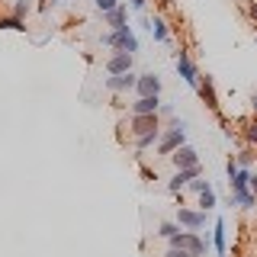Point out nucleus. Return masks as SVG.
<instances>
[{
    "instance_id": "1",
    "label": "nucleus",
    "mask_w": 257,
    "mask_h": 257,
    "mask_svg": "<svg viewBox=\"0 0 257 257\" xmlns=\"http://www.w3.org/2000/svg\"><path fill=\"white\" fill-rule=\"evenodd\" d=\"M103 45L116 48V52H125V55H135V52H139V36L132 32V26L109 29L106 36H103Z\"/></svg>"
},
{
    "instance_id": "2",
    "label": "nucleus",
    "mask_w": 257,
    "mask_h": 257,
    "mask_svg": "<svg viewBox=\"0 0 257 257\" xmlns=\"http://www.w3.org/2000/svg\"><path fill=\"white\" fill-rule=\"evenodd\" d=\"M171 247H177V251H183L187 257H203L206 254V247H209V241L206 238H199L196 231H177V235L171 238Z\"/></svg>"
},
{
    "instance_id": "3",
    "label": "nucleus",
    "mask_w": 257,
    "mask_h": 257,
    "mask_svg": "<svg viewBox=\"0 0 257 257\" xmlns=\"http://www.w3.org/2000/svg\"><path fill=\"white\" fill-rule=\"evenodd\" d=\"M180 145H187V132H183V128L167 125L164 132H161V139H158V151H161V155H174Z\"/></svg>"
},
{
    "instance_id": "4",
    "label": "nucleus",
    "mask_w": 257,
    "mask_h": 257,
    "mask_svg": "<svg viewBox=\"0 0 257 257\" xmlns=\"http://www.w3.org/2000/svg\"><path fill=\"white\" fill-rule=\"evenodd\" d=\"M177 225L187 231H203L206 228V212L199 209H187V206H177Z\"/></svg>"
},
{
    "instance_id": "5",
    "label": "nucleus",
    "mask_w": 257,
    "mask_h": 257,
    "mask_svg": "<svg viewBox=\"0 0 257 257\" xmlns=\"http://www.w3.org/2000/svg\"><path fill=\"white\" fill-rule=\"evenodd\" d=\"M128 132H132V139H145L151 132H161V122L158 116H132L128 119Z\"/></svg>"
},
{
    "instance_id": "6",
    "label": "nucleus",
    "mask_w": 257,
    "mask_h": 257,
    "mask_svg": "<svg viewBox=\"0 0 257 257\" xmlns=\"http://www.w3.org/2000/svg\"><path fill=\"white\" fill-rule=\"evenodd\" d=\"M177 74L187 80L190 87H196V84H199V77H203V74L196 71V64H193V58H190L187 52H177Z\"/></svg>"
},
{
    "instance_id": "7",
    "label": "nucleus",
    "mask_w": 257,
    "mask_h": 257,
    "mask_svg": "<svg viewBox=\"0 0 257 257\" xmlns=\"http://www.w3.org/2000/svg\"><path fill=\"white\" fill-rule=\"evenodd\" d=\"M135 80H139V74H109L103 84H106V90H112V93H128V90H135Z\"/></svg>"
},
{
    "instance_id": "8",
    "label": "nucleus",
    "mask_w": 257,
    "mask_h": 257,
    "mask_svg": "<svg viewBox=\"0 0 257 257\" xmlns=\"http://www.w3.org/2000/svg\"><path fill=\"white\" fill-rule=\"evenodd\" d=\"M171 161H174L177 171H183V167H196V164H199V151L190 148V145H180V148L171 155Z\"/></svg>"
},
{
    "instance_id": "9",
    "label": "nucleus",
    "mask_w": 257,
    "mask_h": 257,
    "mask_svg": "<svg viewBox=\"0 0 257 257\" xmlns=\"http://www.w3.org/2000/svg\"><path fill=\"white\" fill-rule=\"evenodd\" d=\"M135 93L139 96H161V77L158 74H139V80H135Z\"/></svg>"
},
{
    "instance_id": "10",
    "label": "nucleus",
    "mask_w": 257,
    "mask_h": 257,
    "mask_svg": "<svg viewBox=\"0 0 257 257\" xmlns=\"http://www.w3.org/2000/svg\"><path fill=\"white\" fill-rule=\"evenodd\" d=\"M196 90H199V96H203V103L212 112H219V96H215V84H212V77H199V84H196Z\"/></svg>"
},
{
    "instance_id": "11",
    "label": "nucleus",
    "mask_w": 257,
    "mask_h": 257,
    "mask_svg": "<svg viewBox=\"0 0 257 257\" xmlns=\"http://www.w3.org/2000/svg\"><path fill=\"white\" fill-rule=\"evenodd\" d=\"M158 106H161V96H139L132 103V116H158Z\"/></svg>"
},
{
    "instance_id": "12",
    "label": "nucleus",
    "mask_w": 257,
    "mask_h": 257,
    "mask_svg": "<svg viewBox=\"0 0 257 257\" xmlns=\"http://www.w3.org/2000/svg\"><path fill=\"white\" fill-rule=\"evenodd\" d=\"M196 177H199V164H196V167H183V171H177V174L171 177V183H167V190H171V193H180V190L187 187L190 180H196Z\"/></svg>"
},
{
    "instance_id": "13",
    "label": "nucleus",
    "mask_w": 257,
    "mask_h": 257,
    "mask_svg": "<svg viewBox=\"0 0 257 257\" xmlns=\"http://www.w3.org/2000/svg\"><path fill=\"white\" fill-rule=\"evenodd\" d=\"M106 71H109V74H128V71H132V55H125V52L109 55V58H106Z\"/></svg>"
},
{
    "instance_id": "14",
    "label": "nucleus",
    "mask_w": 257,
    "mask_h": 257,
    "mask_svg": "<svg viewBox=\"0 0 257 257\" xmlns=\"http://www.w3.org/2000/svg\"><path fill=\"white\" fill-rule=\"evenodd\" d=\"M225 231H228V225H225V219L219 215L215 219V231H212V247L219 257H228V247H225Z\"/></svg>"
},
{
    "instance_id": "15",
    "label": "nucleus",
    "mask_w": 257,
    "mask_h": 257,
    "mask_svg": "<svg viewBox=\"0 0 257 257\" xmlns=\"http://www.w3.org/2000/svg\"><path fill=\"white\" fill-rule=\"evenodd\" d=\"M103 20H106V26H112V29H122V26H128V10H125L122 4H119L116 10L103 13Z\"/></svg>"
},
{
    "instance_id": "16",
    "label": "nucleus",
    "mask_w": 257,
    "mask_h": 257,
    "mask_svg": "<svg viewBox=\"0 0 257 257\" xmlns=\"http://www.w3.org/2000/svg\"><path fill=\"white\" fill-rule=\"evenodd\" d=\"M148 29H151V36H155L158 42H167V39H171V32H167V23L161 20V16H151V20H148Z\"/></svg>"
},
{
    "instance_id": "17",
    "label": "nucleus",
    "mask_w": 257,
    "mask_h": 257,
    "mask_svg": "<svg viewBox=\"0 0 257 257\" xmlns=\"http://www.w3.org/2000/svg\"><path fill=\"white\" fill-rule=\"evenodd\" d=\"M199 196V212H212L215 206H219V199H215V190L209 187V190H203V193H196Z\"/></svg>"
},
{
    "instance_id": "18",
    "label": "nucleus",
    "mask_w": 257,
    "mask_h": 257,
    "mask_svg": "<svg viewBox=\"0 0 257 257\" xmlns=\"http://www.w3.org/2000/svg\"><path fill=\"white\" fill-rule=\"evenodd\" d=\"M254 158H257L254 151H251V148H244V151H238V155H235V164H238V167H244V171H251V167H254Z\"/></svg>"
},
{
    "instance_id": "19",
    "label": "nucleus",
    "mask_w": 257,
    "mask_h": 257,
    "mask_svg": "<svg viewBox=\"0 0 257 257\" xmlns=\"http://www.w3.org/2000/svg\"><path fill=\"white\" fill-rule=\"evenodd\" d=\"M0 29H13V32H26V23L16 16H0Z\"/></svg>"
},
{
    "instance_id": "20",
    "label": "nucleus",
    "mask_w": 257,
    "mask_h": 257,
    "mask_svg": "<svg viewBox=\"0 0 257 257\" xmlns=\"http://www.w3.org/2000/svg\"><path fill=\"white\" fill-rule=\"evenodd\" d=\"M158 139H161V132H151V135H145V139H135V148H139V151H148L151 145H158Z\"/></svg>"
},
{
    "instance_id": "21",
    "label": "nucleus",
    "mask_w": 257,
    "mask_h": 257,
    "mask_svg": "<svg viewBox=\"0 0 257 257\" xmlns=\"http://www.w3.org/2000/svg\"><path fill=\"white\" fill-rule=\"evenodd\" d=\"M177 231H180V225H177V222H161V228H158V235H161V238H167V241H171V238L177 235Z\"/></svg>"
},
{
    "instance_id": "22",
    "label": "nucleus",
    "mask_w": 257,
    "mask_h": 257,
    "mask_svg": "<svg viewBox=\"0 0 257 257\" xmlns=\"http://www.w3.org/2000/svg\"><path fill=\"white\" fill-rule=\"evenodd\" d=\"M244 139H247V145H257V119H251L244 125Z\"/></svg>"
},
{
    "instance_id": "23",
    "label": "nucleus",
    "mask_w": 257,
    "mask_h": 257,
    "mask_svg": "<svg viewBox=\"0 0 257 257\" xmlns=\"http://www.w3.org/2000/svg\"><path fill=\"white\" fill-rule=\"evenodd\" d=\"M29 7H32L29 0H16V7H13V13H10V16H16V20H23V16L29 13Z\"/></svg>"
},
{
    "instance_id": "24",
    "label": "nucleus",
    "mask_w": 257,
    "mask_h": 257,
    "mask_svg": "<svg viewBox=\"0 0 257 257\" xmlns=\"http://www.w3.org/2000/svg\"><path fill=\"white\" fill-rule=\"evenodd\" d=\"M187 187H190L193 193H203V190H209V187H212V183H209V180H203V177H196V180H190Z\"/></svg>"
},
{
    "instance_id": "25",
    "label": "nucleus",
    "mask_w": 257,
    "mask_h": 257,
    "mask_svg": "<svg viewBox=\"0 0 257 257\" xmlns=\"http://www.w3.org/2000/svg\"><path fill=\"white\" fill-rule=\"evenodd\" d=\"M93 4H96V10H100V13H109V10H116V7H119V0H93Z\"/></svg>"
},
{
    "instance_id": "26",
    "label": "nucleus",
    "mask_w": 257,
    "mask_h": 257,
    "mask_svg": "<svg viewBox=\"0 0 257 257\" xmlns=\"http://www.w3.org/2000/svg\"><path fill=\"white\" fill-rule=\"evenodd\" d=\"M235 174H238V164H235V155H231V158H228V164H225V177L231 180Z\"/></svg>"
},
{
    "instance_id": "27",
    "label": "nucleus",
    "mask_w": 257,
    "mask_h": 257,
    "mask_svg": "<svg viewBox=\"0 0 257 257\" xmlns=\"http://www.w3.org/2000/svg\"><path fill=\"white\" fill-rule=\"evenodd\" d=\"M161 116H174V106H171V103H161V106H158V119Z\"/></svg>"
},
{
    "instance_id": "28",
    "label": "nucleus",
    "mask_w": 257,
    "mask_h": 257,
    "mask_svg": "<svg viewBox=\"0 0 257 257\" xmlns=\"http://www.w3.org/2000/svg\"><path fill=\"white\" fill-rule=\"evenodd\" d=\"M145 7H148V0H132V10H139V13H142Z\"/></svg>"
},
{
    "instance_id": "29",
    "label": "nucleus",
    "mask_w": 257,
    "mask_h": 257,
    "mask_svg": "<svg viewBox=\"0 0 257 257\" xmlns=\"http://www.w3.org/2000/svg\"><path fill=\"white\" fill-rule=\"evenodd\" d=\"M164 257H187V254H183V251H177V247H171V251H167Z\"/></svg>"
},
{
    "instance_id": "30",
    "label": "nucleus",
    "mask_w": 257,
    "mask_h": 257,
    "mask_svg": "<svg viewBox=\"0 0 257 257\" xmlns=\"http://www.w3.org/2000/svg\"><path fill=\"white\" fill-rule=\"evenodd\" d=\"M247 13H251V20H257V0H254L251 7H247Z\"/></svg>"
},
{
    "instance_id": "31",
    "label": "nucleus",
    "mask_w": 257,
    "mask_h": 257,
    "mask_svg": "<svg viewBox=\"0 0 257 257\" xmlns=\"http://www.w3.org/2000/svg\"><path fill=\"white\" fill-rule=\"evenodd\" d=\"M251 106H254V119H257V93L251 96Z\"/></svg>"
},
{
    "instance_id": "32",
    "label": "nucleus",
    "mask_w": 257,
    "mask_h": 257,
    "mask_svg": "<svg viewBox=\"0 0 257 257\" xmlns=\"http://www.w3.org/2000/svg\"><path fill=\"white\" fill-rule=\"evenodd\" d=\"M48 4H55V0H39V7H42V10H48Z\"/></svg>"
},
{
    "instance_id": "33",
    "label": "nucleus",
    "mask_w": 257,
    "mask_h": 257,
    "mask_svg": "<svg viewBox=\"0 0 257 257\" xmlns=\"http://www.w3.org/2000/svg\"><path fill=\"white\" fill-rule=\"evenodd\" d=\"M61 4H74V0H61Z\"/></svg>"
},
{
    "instance_id": "34",
    "label": "nucleus",
    "mask_w": 257,
    "mask_h": 257,
    "mask_svg": "<svg viewBox=\"0 0 257 257\" xmlns=\"http://www.w3.org/2000/svg\"><path fill=\"white\" fill-rule=\"evenodd\" d=\"M254 39H257V36H254Z\"/></svg>"
}]
</instances>
